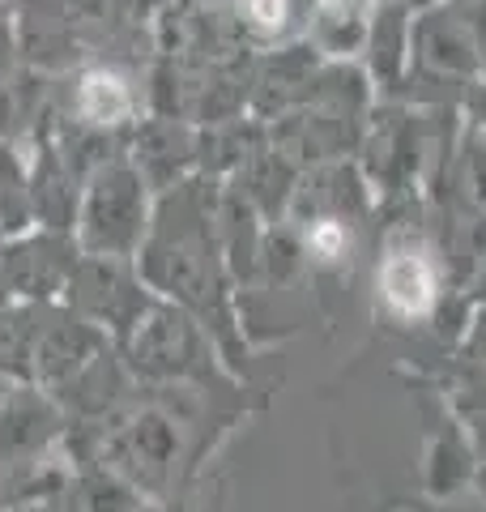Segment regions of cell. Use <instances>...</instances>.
<instances>
[{
    "mask_svg": "<svg viewBox=\"0 0 486 512\" xmlns=\"http://www.w3.org/2000/svg\"><path fill=\"white\" fill-rule=\"evenodd\" d=\"M410 69L452 82H478L486 69V35L482 18L469 13V0H440L414 13Z\"/></svg>",
    "mask_w": 486,
    "mask_h": 512,
    "instance_id": "cell-1",
    "label": "cell"
},
{
    "mask_svg": "<svg viewBox=\"0 0 486 512\" xmlns=\"http://www.w3.org/2000/svg\"><path fill=\"white\" fill-rule=\"evenodd\" d=\"M376 291L384 312L393 320H427L440 308V261L431 256L423 239H393L380 256L376 269Z\"/></svg>",
    "mask_w": 486,
    "mask_h": 512,
    "instance_id": "cell-2",
    "label": "cell"
},
{
    "mask_svg": "<svg viewBox=\"0 0 486 512\" xmlns=\"http://www.w3.org/2000/svg\"><path fill=\"white\" fill-rule=\"evenodd\" d=\"M303 252L316 265H346L354 252V231L346 214H316L303 231Z\"/></svg>",
    "mask_w": 486,
    "mask_h": 512,
    "instance_id": "cell-3",
    "label": "cell"
},
{
    "mask_svg": "<svg viewBox=\"0 0 486 512\" xmlns=\"http://www.w3.org/2000/svg\"><path fill=\"white\" fill-rule=\"evenodd\" d=\"M457 419L465 427L469 444H474L478 461H486V367H482V376L474 384H465V389L457 393Z\"/></svg>",
    "mask_w": 486,
    "mask_h": 512,
    "instance_id": "cell-4",
    "label": "cell"
},
{
    "mask_svg": "<svg viewBox=\"0 0 486 512\" xmlns=\"http://www.w3.org/2000/svg\"><path fill=\"white\" fill-rule=\"evenodd\" d=\"M81 107H86L90 120H120L128 111V90L120 86V77L94 73L90 82L81 86Z\"/></svg>",
    "mask_w": 486,
    "mask_h": 512,
    "instance_id": "cell-5",
    "label": "cell"
},
{
    "mask_svg": "<svg viewBox=\"0 0 486 512\" xmlns=\"http://www.w3.org/2000/svg\"><path fill=\"white\" fill-rule=\"evenodd\" d=\"M243 18H248V26L265 30V35H282L295 22V5L290 0H243Z\"/></svg>",
    "mask_w": 486,
    "mask_h": 512,
    "instance_id": "cell-6",
    "label": "cell"
},
{
    "mask_svg": "<svg viewBox=\"0 0 486 512\" xmlns=\"http://www.w3.org/2000/svg\"><path fill=\"white\" fill-rule=\"evenodd\" d=\"M465 154H469L465 158V163H469V188H474L478 201H486V128H478Z\"/></svg>",
    "mask_w": 486,
    "mask_h": 512,
    "instance_id": "cell-7",
    "label": "cell"
},
{
    "mask_svg": "<svg viewBox=\"0 0 486 512\" xmlns=\"http://www.w3.org/2000/svg\"><path fill=\"white\" fill-rule=\"evenodd\" d=\"M469 359H474V363H482V367H486V312L478 316L474 333H469Z\"/></svg>",
    "mask_w": 486,
    "mask_h": 512,
    "instance_id": "cell-8",
    "label": "cell"
},
{
    "mask_svg": "<svg viewBox=\"0 0 486 512\" xmlns=\"http://www.w3.org/2000/svg\"><path fill=\"white\" fill-rule=\"evenodd\" d=\"M478 295L486 299V252H482V265H478Z\"/></svg>",
    "mask_w": 486,
    "mask_h": 512,
    "instance_id": "cell-9",
    "label": "cell"
},
{
    "mask_svg": "<svg viewBox=\"0 0 486 512\" xmlns=\"http://www.w3.org/2000/svg\"><path fill=\"white\" fill-rule=\"evenodd\" d=\"M478 491L486 495V461H482V470H478Z\"/></svg>",
    "mask_w": 486,
    "mask_h": 512,
    "instance_id": "cell-10",
    "label": "cell"
}]
</instances>
